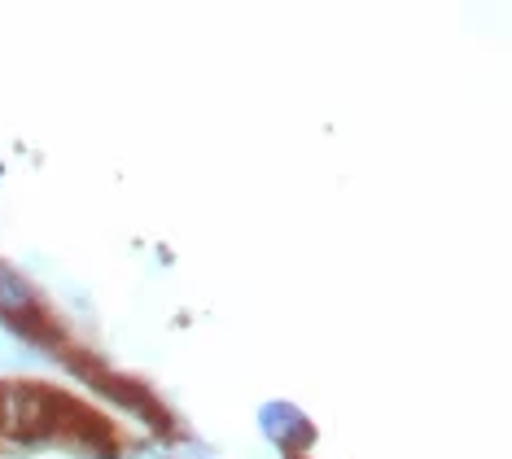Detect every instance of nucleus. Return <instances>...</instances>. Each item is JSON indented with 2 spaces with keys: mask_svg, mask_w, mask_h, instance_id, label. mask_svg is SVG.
<instances>
[{
  "mask_svg": "<svg viewBox=\"0 0 512 459\" xmlns=\"http://www.w3.org/2000/svg\"><path fill=\"white\" fill-rule=\"evenodd\" d=\"M259 425L285 455H302L311 442H316V429L307 425V416H302L294 403H267L259 411Z\"/></svg>",
  "mask_w": 512,
  "mask_h": 459,
  "instance_id": "f257e3e1",
  "label": "nucleus"
},
{
  "mask_svg": "<svg viewBox=\"0 0 512 459\" xmlns=\"http://www.w3.org/2000/svg\"><path fill=\"white\" fill-rule=\"evenodd\" d=\"M285 459H302V455H285Z\"/></svg>",
  "mask_w": 512,
  "mask_h": 459,
  "instance_id": "f03ea898",
  "label": "nucleus"
}]
</instances>
